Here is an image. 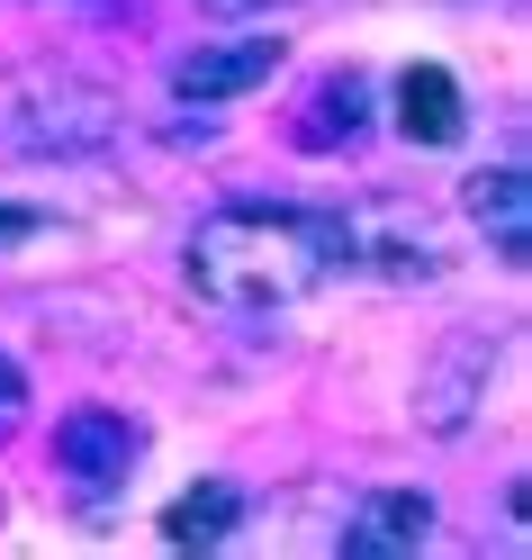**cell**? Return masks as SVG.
Here are the masks:
<instances>
[{
    "label": "cell",
    "instance_id": "4fadbf2b",
    "mask_svg": "<svg viewBox=\"0 0 532 560\" xmlns=\"http://www.w3.org/2000/svg\"><path fill=\"white\" fill-rule=\"evenodd\" d=\"M19 235H37V218H19V208H0V254H10Z\"/></svg>",
    "mask_w": 532,
    "mask_h": 560
},
{
    "label": "cell",
    "instance_id": "6da1fadb",
    "mask_svg": "<svg viewBox=\"0 0 532 560\" xmlns=\"http://www.w3.org/2000/svg\"><path fill=\"white\" fill-rule=\"evenodd\" d=\"M190 290L217 307H289L334 271V235L307 208H217L190 226Z\"/></svg>",
    "mask_w": 532,
    "mask_h": 560
},
{
    "label": "cell",
    "instance_id": "8992f818",
    "mask_svg": "<svg viewBox=\"0 0 532 560\" xmlns=\"http://www.w3.org/2000/svg\"><path fill=\"white\" fill-rule=\"evenodd\" d=\"M434 542V498L424 488H370L343 515V560H415Z\"/></svg>",
    "mask_w": 532,
    "mask_h": 560
},
{
    "label": "cell",
    "instance_id": "30bf717a",
    "mask_svg": "<svg viewBox=\"0 0 532 560\" xmlns=\"http://www.w3.org/2000/svg\"><path fill=\"white\" fill-rule=\"evenodd\" d=\"M398 127L415 136V145H451V136L470 127V109H460V82L442 73V63H415V73L398 82Z\"/></svg>",
    "mask_w": 532,
    "mask_h": 560
},
{
    "label": "cell",
    "instance_id": "277c9868",
    "mask_svg": "<svg viewBox=\"0 0 532 560\" xmlns=\"http://www.w3.org/2000/svg\"><path fill=\"white\" fill-rule=\"evenodd\" d=\"M487 380H496V335H478V326L442 335L434 362L415 371V425L434 443H460L487 416Z\"/></svg>",
    "mask_w": 532,
    "mask_h": 560
},
{
    "label": "cell",
    "instance_id": "5b68a950",
    "mask_svg": "<svg viewBox=\"0 0 532 560\" xmlns=\"http://www.w3.org/2000/svg\"><path fill=\"white\" fill-rule=\"evenodd\" d=\"M135 452H145V434H135V416H118V407H73L55 425V470L82 479V488H118L135 470Z\"/></svg>",
    "mask_w": 532,
    "mask_h": 560
},
{
    "label": "cell",
    "instance_id": "7a4b0ae2",
    "mask_svg": "<svg viewBox=\"0 0 532 560\" xmlns=\"http://www.w3.org/2000/svg\"><path fill=\"white\" fill-rule=\"evenodd\" d=\"M127 109L109 91H82V82H27L10 109H0V154H27V163H82V154H109L118 145Z\"/></svg>",
    "mask_w": 532,
    "mask_h": 560
},
{
    "label": "cell",
    "instance_id": "52a82bcc",
    "mask_svg": "<svg viewBox=\"0 0 532 560\" xmlns=\"http://www.w3.org/2000/svg\"><path fill=\"white\" fill-rule=\"evenodd\" d=\"M280 63H289V46H280V37H235V46H199V55H181V63H172V91L208 109V100H244V91H262V82L280 73Z\"/></svg>",
    "mask_w": 532,
    "mask_h": 560
},
{
    "label": "cell",
    "instance_id": "ba28073f",
    "mask_svg": "<svg viewBox=\"0 0 532 560\" xmlns=\"http://www.w3.org/2000/svg\"><path fill=\"white\" fill-rule=\"evenodd\" d=\"M470 218H478V235L496 244V262L506 271H523V254H532V182H523V163H487V172H470Z\"/></svg>",
    "mask_w": 532,
    "mask_h": 560
},
{
    "label": "cell",
    "instance_id": "7c38bea8",
    "mask_svg": "<svg viewBox=\"0 0 532 560\" xmlns=\"http://www.w3.org/2000/svg\"><path fill=\"white\" fill-rule=\"evenodd\" d=\"M19 416H27V371L0 353V425H19Z\"/></svg>",
    "mask_w": 532,
    "mask_h": 560
},
{
    "label": "cell",
    "instance_id": "5bb4252c",
    "mask_svg": "<svg viewBox=\"0 0 532 560\" xmlns=\"http://www.w3.org/2000/svg\"><path fill=\"white\" fill-rule=\"evenodd\" d=\"M208 19H244V10H271V0H199Z\"/></svg>",
    "mask_w": 532,
    "mask_h": 560
},
{
    "label": "cell",
    "instance_id": "3957f363",
    "mask_svg": "<svg viewBox=\"0 0 532 560\" xmlns=\"http://www.w3.org/2000/svg\"><path fill=\"white\" fill-rule=\"evenodd\" d=\"M326 235H334V271H370V280H442V226L406 199H352L326 208Z\"/></svg>",
    "mask_w": 532,
    "mask_h": 560
},
{
    "label": "cell",
    "instance_id": "8fae6325",
    "mask_svg": "<svg viewBox=\"0 0 532 560\" xmlns=\"http://www.w3.org/2000/svg\"><path fill=\"white\" fill-rule=\"evenodd\" d=\"M343 136H362V82H326V100L298 118V145H343Z\"/></svg>",
    "mask_w": 532,
    "mask_h": 560
},
{
    "label": "cell",
    "instance_id": "9c48e42d",
    "mask_svg": "<svg viewBox=\"0 0 532 560\" xmlns=\"http://www.w3.org/2000/svg\"><path fill=\"white\" fill-rule=\"evenodd\" d=\"M235 524H244V488L199 479V488H181V498L163 506V542H172V551H217Z\"/></svg>",
    "mask_w": 532,
    "mask_h": 560
}]
</instances>
